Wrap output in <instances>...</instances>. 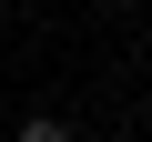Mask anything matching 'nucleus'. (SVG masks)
<instances>
[{
  "label": "nucleus",
  "mask_w": 152,
  "mask_h": 142,
  "mask_svg": "<svg viewBox=\"0 0 152 142\" xmlns=\"http://www.w3.org/2000/svg\"><path fill=\"white\" fill-rule=\"evenodd\" d=\"M20 142H71V122H51V112H31V122H20Z\"/></svg>",
  "instance_id": "nucleus-1"
}]
</instances>
